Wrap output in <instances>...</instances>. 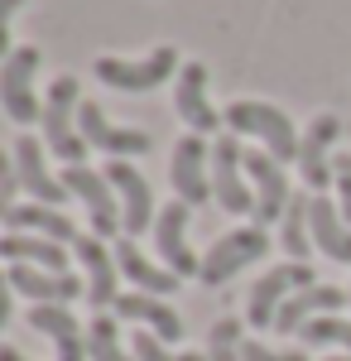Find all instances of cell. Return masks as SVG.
Returning <instances> with one entry per match:
<instances>
[{"label":"cell","mask_w":351,"mask_h":361,"mask_svg":"<svg viewBox=\"0 0 351 361\" xmlns=\"http://www.w3.org/2000/svg\"><path fill=\"white\" fill-rule=\"evenodd\" d=\"M347 304H351V294H347Z\"/></svg>","instance_id":"38"},{"label":"cell","mask_w":351,"mask_h":361,"mask_svg":"<svg viewBox=\"0 0 351 361\" xmlns=\"http://www.w3.org/2000/svg\"><path fill=\"white\" fill-rule=\"evenodd\" d=\"M15 169H20V188H25L34 202H44V207L68 202L63 178H54V173H49V164H44V145H39L34 135H20V140H15Z\"/></svg>","instance_id":"17"},{"label":"cell","mask_w":351,"mask_h":361,"mask_svg":"<svg viewBox=\"0 0 351 361\" xmlns=\"http://www.w3.org/2000/svg\"><path fill=\"white\" fill-rule=\"evenodd\" d=\"M308 284H318V275L303 260H289V265L265 270V279H255V289L245 299V323L250 328H274V318H279V308L289 304V294L308 289Z\"/></svg>","instance_id":"4"},{"label":"cell","mask_w":351,"mask_h":361,"mask_svg":"<svg viewBox=\"0 0 351 361\" xmlns=\"http://www.w3.org/2000/svg\"><path fill=\"white\" fill-rule=\"evenodd\" d=\"M116 313L144 323L159 342H178V337H183V318L164 304V299H154V294H121V299H116Z\"/></svg>","instance_id":"23"},{"label":"cell","mask_w":351,"mask_h":361,"mask_svg":"<svg viewBox=\"0 0 351 361\" xmlns=\"http://www.w3.org/2000/svg\"><path fill=\"white\" fill-rule=\"evenodd\" d=\"M29 328L44 333L58 347V361H87V337L68 304H29Z\"/></svg>","instance_id":"18"},{"label":"cell","mask_w":351,"mask_h":361,"mask_svg":"<svg viewBox=\"0 0 351 361\" xmlns=\"http://www.w3.org/2000/svg\"><path fill=\"white\" fill-rule=\"evenodd\" d=\"M78 78H58L54 87H49V97H44V140H49V149H54L63 164H82L87 159V140H82V130H73V111H78Z\"/></svg>","instance_id":"2"},{"label":"cell","mask_w":351,"mask_h":361,"mask_svg":"<svg viewBox=\"0 0 351 361\" xmlns=\"http://www.w3.org/2000/svg\"><path fill=\"white\" fill-rule=\"evenodd\" d=\"M87 361H140L121 347V333H116V318L97 313L92 328H87Z\"/></svg>","instance_id":"27"},{"label":"cell","mask_w":351,"mask_h":361,"mask_svg":"<svg viewBox=\"0 0 351 361\" xmlns=\"http://www.w3.org/2000/svg\"><path fill=\"white\" fill-rule=\"evenodd\" d=\"M207 361H241V323H236V318H216L212 323Z\"/></svg>","instance_id":"29"},{"label":"cell","mask_w":351,"mask_h":361,"mask_svg":"<svg viewBox=\"0 0 351 361\" xmlns=\"http://www.w3.org/2000/svg\"><path fill=\"white\" fill-rule=\"evenodd\" d=\"M337 135H342V121L332 111L313 116V126L303 130V145H298V169H303V183L313 188V193H323L327 183L337 178L332 173V145H337Z\"/></svg>","instance_id":"14"},{"label":"cell","mask_w":351,"mask_h":361,"mask_svg":"<svg viewBox=\"0 0 351 361\" xmlns=\"http://www.w3.org/2000/svg\"><path fill=\"white\" fill-rule=\"evenodd\" d=\"M116 265H121V275L130 279L140 294L164 299V294H173V289H178V275H173V270H159V265H149V260H144V250L135 246V236H121V241H116Z\"/></svg>","instance_id":"21"},{"label":"cell","mask_w":351,"mask_h":361,"mask_svg":"<svg viewBox=\"0 0 351 361\" xmlns=\"http://www.w3.org/2000/svg\"><path fill=\"white\" fill-rule=\"evenodd\" d=\"M130 352L140 361H207V357H192V352H168V342H159L154 333H135Z\"/></svg>","instance_id":"30"},{"label":"cell","mask_w":351,"mask_h":361,"mask_svg":"<svg viewBox=\"0 0 351 361\" xmlns=\"http://www.w3.org/2000/svg\"><path fill=\"white\" fill-rule=\"evenodd\" d=\"M313 246L323 250V255H332V260H342V265H351V231L342 226V207L332 202V197L313 193Z\"/></svg>","instance_id":"25"},{"label":"cell","mask_w":351,"mask_h":361,"mask_svg":"<svg viewBox=\"0 0 351 361\" xmlns=\"http://www.w3.org/2000/svg\"><path fill=\"white\" fill-rule=\"evenodd\" d=\"M73 250H78L82 270H87V299H92V308H116V284H121V265L111 260L116 250H106V241L101 236H87L82 231L78 241H73Z\"/></svg>","instance_id":"16"},{"label":"cell","mask_w":351,"mask_h":361,"mask_svg":"<svg viewBox=\"0 0 351 361\" xmlns=\"http://www.w3.org/2000/svg\"><path fill=\"white\" fill-rule=\"evenodd\" d=\"M173 111L188 126V135H212V130H221V116H216V106L207 102V68H202V63H183V68H178Z\"/></svg>","instance_id":"13"},{"label":"cell","mask_w":351,"mask_h":361,"mask_svg":"<svg viewBox=\"0 0 351 361\" xmlns=\"http://www.w3.org/2000/svg\"><path fill=\"white\" fill-rule=\"evenodd\" d=\"M212 197L236 217L255 212V193L245 188V149L236 135H221L212 145Z\"/></svg>","instance_id":"8"},{"label":"cell","mask_w":351,"mask_h":361,"mask_svg":"<svg viewBox=\"0 0 351 361\" xmlns=\"http://www.w3.org/2000/svg\"><path fill=\"white\" fill-rule=\"evenodd\" d=\"M78 130L92 149H106L111 159H135V154H149V145H154V140L144 135V130H135V126H111L106 111H101L97 102H82L78 106Z\"/></svg>","instance_id":"12"},{"label":"cell","mask_w":351,"mask_h":361,"mask_svg":"<svg viewBox=\"0 0 351 361\" xmlns=\"http://www.w3.org/2000/svg\"><path fill=\"white\" fill-rule=\"evenodd\" d=\"M106 178H111V188H116V197H121L125 236H144L149 222H159V212H154V193H149V178H144L130 159H111Z\"/></svg>","instance_id":"11"},{"label":"cell","mask_w":351,"mask_h":361,"mask_svg":"<svg viewBox=\"0 0 351 361\" xmlns=\"http://www.w3.org/2000/svg\"><path fill=\"white\" fill-rule=\"evenodd\" d=\"M25 0H0V58H10L15 49H10V15L20 10Z\"/></svg>","instance_id":"34"},{"label":"cell","mask_w":351,"mask_h":361,"mask_svg":"<svg viewBox=\"0 0 351 361\" xmlns=\"http://www.w3.org/2000/svg\"><path fill=\"white\" fill-rule=\"evenodd\" d=\"M342 308V289L337 284H308V289H298L289 294V304L279 308V318H274V333H294L303 323H313V318H323V313H337Z\"/></svg>","instance_id":"20"},{"label":"cell","mask_w":351,"mask_h":361,"mask_svg":"<svg viewBox=\"0 0 351 361\" xmlns=\"http://www.w3.org/2000/svg\"><path fill=\"white\" fill-rule=\"evenodd\" d=\"M298 337H303V347H347V357H351V323L337 318V313H323V318L303 323Z\"/></svg>","instance_id":"28"},{"label":"cell","mask_w":351,"mask_h":361,"mask_svg":"<svg viewBox=\"0 0 351 361\" xmlns=\"http://www.w3.org/2000/svg\"><path fill=\"white\" fill-rule=\"evenodd\" d=\"M5 226L10 231H29V236H49V241H78L82 236L73 226V217H63L58 207H44V202H15Z\"/></svg>","instance_id":"24"},{"label":"cell","mask_w":351,"mask_h":361,"mask_svg":"<svg viewBox=\"0 0 351 361\" xmlns=\"http://www.w3.org/2000/svg\"><path fill=\"white\" fill-rule=\"evenodd\" d=\"M0 361H29L25 352H15V347H5V342H0Z\"/></svg>","instance_id":"36"},{"label":"cell","mask_w":351,"mask_h":361,"mask_svg":"<svg viewBox=\"0 0 351 361\" xmlns=\"http://www.w3.org/2000/svg\"><path fill=\"white\" fill-rule=\"evenodd\" d=\"M245 178L255 183V226L284 222V207H289V178L284 164L274 159L270 149H245Z\"/></svg>","instance_id":"10"},{"label":"cell","mask_w":351,"mask_h":361,"mask_svg":"<svg viewBox=\"0 0 351 361\" xmlns=\"http://www.w3.org/2000/svg\"><path fill=\"white\" fill-rule=\"evenodd\" d=\"M154 246L164 255V270H173L178 279H188L202 270V260L188 246V202H168L159 207V222H154Z\"/></svg>","instance_id":"15"},{"label":"cell","mask_w":351,"mask_h":361,"mask_svg":"<svg viewBox=\"0 0 351 361\" xmlns=\"http://www.w3.org/2000/svg\"><path fill=\"white\" fill-rule=\"evenodd\" d=\"M226 130L231 135H255V140H265V149H270L279 164H289L294 159L298 164V130H294V121L279 111V106H270V102H231L226 106Z\"/></svg>","instance_id":"1"},{"label":"cell","mask_w":351,"mask_h":361,"mask_svg":"<svg viewBox=\"0 0 351 361\" xmlns=\"http://www.w3.org/2000/svg\"><path fill=\"white\" fill-rule=\"evenodd\" d=\"M15 193H20V169H15V154H5V149H0V222L10 217Z\"/></svg>","instance_id":"31"},{"label":"cell","mask_w":351,"mask_h":361,"mask_svg":"<svg viewBox=\"0 0 351 361\" xmlns=\"http://www.w3.org/2000/svg\"><path fill=\"white\" fill-rule=\"evenodd\" d=\"M323 361H351V357H323Z\"/></svg>","instance_id":"37"},{"label":"cell","mask_w":351,"mask_h":361,"mask_svg":"<svg viewBox=\"0 0 351 361\" xmlns=\"http://www.w3.org/2000/svg\"><path fill=\"white\" fill-rule=\"evenodd\" d=\"M5 275H10V289L25 294L29 304H68V299L87 294L78 275H54V270H39V265H10Z\"/></svg>","instance_id":"19"},{"label":"cell","mask_w":351,"mask_h":361,"mask_svg":"<svg viewBox=\"0 0 351 361\" xmlns=\"http://www.w3.org/2000/svg\"><path fill=\"white\" fill-rule=\"evenodd\" d=\"M241 361H308L303 352H279L265 342H241Z\"/></svg>","instance_id":"33"},{"label":"cell","mask_w":351,"mask_h":361,"mask_svg":"<svg viewBox=\"0 0 351 361\" xmlns=\"http://www.w3.org/2000/svg\"><path fill=\"white\" fill-rule=\"evenodd\" d=\"M265 250H270L265 226H236V231H226L221 241H212V250L202 255V270H197V279H202L207 289H221L231 275H241L245 265H255Z\"/></svg>","instance_id":"3"},{"label":"cell","mask_w":351,"mask_h":361,"mask_svg":"<svg viewBox=\"0 0 351 361\" xmlns=\"http://www.w3.org/2000/svg\"><path fill=\"white\" fill-rule=\"evenodd\" d=\"M10 294H15V289H10V275L0 270V328L10 323Z\"/></svg>","instance_id":"35"},{"label":"cell","mask_w":351,"mask_h":361,"mask_svg":"<svg viewBox=\"0 0 351 361\" xmlns=\"http://www.w3.org/2000/svg\"><path fill=\"white\" fill-rule=\"evenodd\" d=\"M168 178H173V193L188 207H202L212 197V149L202 135H183L173 145V164H168Z\"/></svg>","instance_id":"9"},{"label":"cell","mask_w":351,"mask_h":361,"mask_svg":"<svg viewBox=\"0 0 351 361\" xmlns=\"http://www.w3.org/2000/svg\"><path fill=\"white\" fill-rule=\"evenodd\" d=\"M63 188L78 197L82 207H87V217H92V236H116V231H125V222H121V207H116V188H111L106 173H97V169L87 164H68L63 169Z\"/></svg>","instance_id":"7"},{"label":"cell","mask_w":351,"mask_h":361,"mask_svg":"<svg viewBox=\"0 0 351 361\" xmlns=\"http://www.w3.org/2000/svg\"><path fill=\"white\" fill-rule=\"evenodd\" d=\"M178 68H183V63H178V54H173L168 44H159L149 58H97V63H92V73L106 87H116V92H154V87L168 82Z\"/></svg>","instance_id":"6"},{"label":"cell","mask_w":351,"mask_h":361,"mask_svg":"<svg viewBox=\"0 0 351 361\" xmlns=\"http://www.w3.org/2000/svg\"><path fill=\"white\" fill-rule=\"evenodd\" d=\"M0 255H5L10 265H39V270L68 275V250H63V241H49V236L10 231V236H0Z\"/></svg>","instance_id":"22"},{"label":"cell","mask_w":351,"mask_h":361,"mask_svg":"<svg viewBox=\"0 0 351 361\" xmlns=\"http://www.w3.org/2000/svg\"><path fill=\"white\" fill-rule=\"evenodd\" d=\"M332 183H337V202H342V222H351V154H337L332 159Z\"/></svg>","instance_id":"32"},{"label":"cell","mask_w":351,"mask_h":361,"mask_svg":"<svg viewBox=\"0 0 351 361\" xmlns=\"http://www.w3.org/2000/svg\"><path fill=\"white\" fill-rule=\"evenodd\" d=\"M313 197L294 193L289 197V207H284V222H279V246H284V255H294V260H303L308 265V246H313Z\"/></svg>","instance_id":"26"},{"label":"cell","mask_w":351,"mask_h":361,"mask_svg":"<svg viewBox=\"0 0 351 361\" xmlns=\"http://www.w3.org/2000/svg\"><path fill=\"white\" fill-rule=\"evenodd\" d=\"M39 49L25 44V49H15V54L0 63V106L5 116L15 121V126H34V121H44V102L34 97V73H39Z\"/></svg>","instance_id":"5"}]
</instances>
